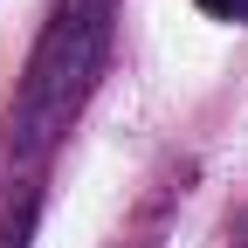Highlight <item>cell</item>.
Listing matches in <instances>:
<instances>
[{"label":"cell","mask_w":248,"mask_h":248,"mask_svg":"<svg viewBox=\"0 0 248 248\" xmlns=\"http://www.w3.org/2000/svg\"><path fill=\"white\" fill-rule=\"evenodd\" d=\"M193 7H207L214 21H248V0H193Z\"/></svg>","instance_id":"7a4b0ae2"},{"label":"cell","mask_w":248,"mask_h":248,"mask_svg":"<svg viewBox=\"0 0 248 248\" xmlns=\"http://www.w3.org/2000/svg\"><path fill=\"white\" fill-rule=\"evenodd\" d=\"M104 48H110V0H55L14 97V159H42L76 124V110L97 90Z\"/></svg>","instance_id":"6da1fadb"}]
</instances>
